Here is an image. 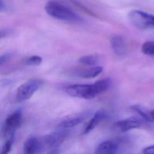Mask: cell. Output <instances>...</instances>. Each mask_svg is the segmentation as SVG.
<instances>
[{"label":"cell","instance_id":"3957f363","mask_svg":"<svg viewBox=\"0 0 154 154\" xmlns=\"http://www.w3.org/2000/svg\"><path fill=\"white\" fill-rule=\"evenodd\" d=\"M23 122L21 110H16L8 116L2 126L1 134L5 140L15 137L16 131L20 127Z\"/></svg>","mask_w":154,"mask_h":154},{"label":"cell","instance_id":"e0dca14e","mask_svg":"<svg viewBox=\"0 0 154 154\" xmlns=\"http://www.w3.org/2000/svg\"><path fill=\"white\" fill-rule=\"evenodd\" d=\"M42 62V58L38 55H32L25 60V64L28 66H38Z\"/></svg>","mask_w":154,"mask_h":154},{"label":"cell","instance_id":"7a4b0ae2","mask_svg":"<svg viewBox=\"0 0 154 154\" xmlns=\"http://www.w3.org/2000/svg\"><path fill=\"white\" fill-rule=\"evenodd\" d=\"M45 8L49 16L58 20L67 22H77L82 20L81 17L70 8L55 0L47 2Z\"/></svg>","mask_w":154,"mask_h":154},{"label":"cell","instance_id":"5b68a950","mask_svg":"<svg viewBox=\"0 0 154 154\" xmlns=\"http://www.w3.org/2000/svg\"><path fill=\"white\" fill-rule=\"evenodd\" d=\"M153 15L140 10H133L128 14L130 22L139 29H146L152 26Z\"/></svg>","mask_w":154,"mask_h":154},{"label":"cell","instance_id":"d6986e66","mask_svg":"<svg viewBox=\"0 0 154 154\" xmlns=\"http://www.w3.org/2000/svg\"><path fill=\"white\" fill-rule=\"evenodd\" d=\"M143 154H154V144L147 146L143 150Z\"/></svg>","mask_w":154,"mask_h":154},{"label":"cell","instance_id":"7402d4cb","mask_svg":"<svg viewBox=\"0 0 154 154\" xmlns=\"http://www.w3.org/2000/svg\"><path fill=\"white\" fill-rule=\"evenodd\" d=\"M60 152L57 148H54L52 150H49L46 154H59Z\"/></svg>","mask_w":154,"mask_h":154},{"label":"cell","instance_id":"d4e9b609","mask_svg":"<svg viewBox=\"0 0 154 154\" xmlns=\"http://www.w3.org/2000/svg\"><path fill=\"white\" fill-rule=\"evenodd\" d=\"M152 26L154 27V15H153V23H152Z\"/></svg>","mask_w":154,"mask_h":154},{"label":"cell","instance_id":"52a82bcc","mask_svg":"<svg viewBox=\"0 0 154 154\" xmlns=\"http://www.w3.org/2000/svg\"><path fill=\"white\" fill-rule=\"evenodd\" d=\"M67 132L65 129H61L46 135L43 138L44 143L49 147L57 148L65 140Z\"/></svg>","mask_w":154,"mask_h":154},{"label":"cell","instance_id":"5bb4252c","mask_svg":"<svg viewBox=\"0 0 154 154\" xmlns=\"http://www.w3.org/2000/svg\"><path fill=\"white\" fill-rule=\"evenodd\" d=\"M83 118L81 117H71L70 119L62 121L59 125L58 127L61 129H67L76 126L82 122Z\"/></svg>","mask_w":154,"mask_h":154},{"label":"cell","instance_id":"ba28073f","mask_svg":"<svg viewBox=\"0 0 154 154\" xmlns=\"http://www.w3.org/2000/svg\"><path fill=\"white\" fill-rule=\"evenodd\" d=\"M43 150V143L35 137L28 138L23 144V154H40Z\"/></svg>","mask_w":154,"mask_h":154},{"label":"cell","instance_id":"4fadbf2b","mask_svg":"<svg viewBox=\"0 0 154 154\" xmlns=\"http://www.w3.org/2000/svg\"><path fill=\"white\" fill-rule=\"evenodd\" d=\"M131 108L134 111L137 112L141 116V117L146 122H154V118L152 114L151 110H149L145 107H143L138 105H132Z\"/></svg>","mask_w":154,"mask_h":154},{"label":"cell","instance_id":"ac0fdd59","mask_svg":"<svg viewBox=\"0 0 154 154\" xmlns=\"http://www.w3.org/2000/svg\"><path fill=\"white\" fill-rule=\"evenodd\" d=\"M14 138H11L5 140V143L2 146L1 154H8L10 152L12 147L13 143L14 141Z\"/></svg>","mask_w":154,"mask_h":154},{"label":"cell","instance_id":"44dd1931","mask_svg":"<svg viewBox=\"0 0 154 154\" xmlns=\"http://www.w3.org/2000/svg\"><path fill=\"white\" fill-rule=\"evenodd\" d=\"M8 33H9V30H7V29L1 30L0 31V38L6 37L8 34Z\"/></svg>","mask_w":154,"mask_h":154},{"label":"cell","instance_id":"277c9868","mask_svg":"<svg viewBox=\"0 0 154 154\" xmlns=\"http://www.w3.org/2000/svg\"><path fill=\"white\" fill-rule=\"evenodd\" d=\"M43 85L40 79H31L21 84L17 89L16 98L18 102L29 99Z\"/></svg>","mask_w":154,"mask_h":154},{"label":"cell","instance_id":"7c38bea8","mask_svg":"<svg viewBox=\"0 0 154 154\" xmlns=\"http://www.w3.org/2000/svg\"><path fill=\"white\" fill-rule=\"evenodd\" d=\"M102 72V67L99 66H91L78 70L75 75L82 78H93L98 76Z\"/></svg>","mask_w":154,"mask_h":154},{"label":"cell","instance_id":"603a6c76","mask_svg":"<svg viewBox=\"0 0 154 154\" xmlns=\"http://www.w3.org/2000/svg\"><path fill=\"white\" fill-rule=\"evenodd\" d=\"M5 8V4L4 0H0V11L4 10Z\"/></svg>","mask_w":154,"mask_h":154},{"label":"cell","instance_id":"8fae6325","mask_svg":"<svg viewBox=\"0 0 154 154\" xmlns=\"http://www.w3.org/2000/svg\"><path fill=\"white\" fill-rule=\"evenodd\" d=\"M111 45L114 52L119 56H123L126 52V46L124 38L120 35L112 36Z\"/></svg>","mask_w":154,"mask_h":154},{"label":"cell","instance_id":"9c48e42d","mask_svg":"<svg viewBox=\"0 0 154 154\" xmlns=\"http://www.w3.org/2000/svg\"><path fill=\"white\" fill-rule=\"evenodd\" d=\"M119 143L114 140H106L100 143L96 148L94 154H117Z\"/></svg>","mask_w":154,"mask_h":154},{"label":"cell","instance_id":"9a60e30c","mask_svg":"<svg viewBox=\"0 0 154 154\" xmlns=\"http://www.w3.org/2000/svg\"><path fill=\"white\" fill-rule=\"evenodd\" d=\"M99 59L96 55H86L79 59V63L86 66H95L99 63Z\"/></svg>","mask_w":154,"mask_h":154},{"label":"cell","instance_id":"8992f818","mask_svg":"<svg viewBox=\"0 0 154 154\" xmlns=\"http://www.w3.org/2000/svg\"><path fill=\"white\" fill-rule=\"evenodd\" d=\"M145 122L141 117H131L116 122L114 123V126L121 132H125L131 129L142 128L145 125Z\"/></svg>","mask_w":154,"mask_h":154},{"label":"cell","instance_id":"6da1fadb","mask_svg":"<svg viewBox=\"0 0 154 154\" xmlns=\"http://www.w3.org/2000/svg\"><path fill=\"white\" fill-rule=\"evenodd\" d=\"M110 85L109 79H102L92 84H74L68 86L66 93L70 96L90 99L105 91Z\"/></svg>","mask_w":154,"mask_h":154},{"label":"cell","instance_id":"cb8c5ba5","mask_svg":"<svg viewBox=\"0 0 154 154\" xmlns=\"http://www.w3.org/2000/svg\"><path fill=\"white\" fill-rule=\"evenodd\" d=\"M151 112H152V115H153V118H154V109H152V110H151Z\"/></svg>","mask_w":154,"mask_h":154},{"label":"cell","instance_id":"2e32d148","mask_svg":"<svg viewBox=\"0 0 154 154\" xmlns=\"http://www.w3.org/2000/svg\"><path fill=\"white\" fill-rule=\"evenodd\" d=\"M141 51L146 55L154 56V41L144 42L142 45Z\"/></svg>","mask_w":154,"mask_h":154},{"label":"cell","instance_id":"30bf717a","mask_svg":"<svg viewBox=\"0 0 154 154\" xmlns=\"http://www.w3.org/2000/svg\"><path fill=\"white\" fill-rule=\"evenodd\" d=\"M107 117V114L104 110L97 111L91 119L88 122L86 127L85 128L83 134H87L91 132L93 129H94L99 123H100L102 120L106 119Z\"/></svg>","mask_w":154,"mask_h":154},{"label":"cell","instance_id":"ffe728a7","mask_svg":"<svg viewBox=\"0 0 154 154\" xmlns=\"http://www.w3.org/2000/svg\"><path fill=\"white\" fill-rule=\"evenodd\" d=\"M10 54H5L4 55H0V66L6 62L10 57Z\"/></svg>","mask_w":154,"mask_h":154}]
</instances>
